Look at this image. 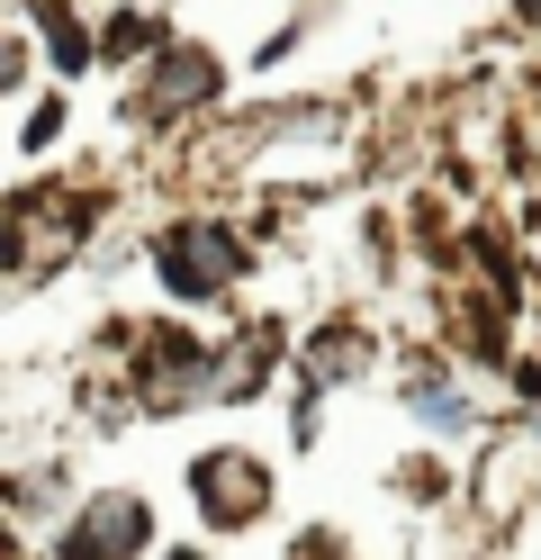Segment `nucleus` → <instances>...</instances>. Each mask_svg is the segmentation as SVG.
Listing matches in <instances>:
<instances>
[{"instance_id":"obj_1","label":"nucleus","mask_w":541,"mask_h":560,"mask_svg":"<svg viewBox=\"0 0 541 560\" xmlns=\"http://www.w3.org/2000/svg\"><path fill=\"white\" fill-rule=\"evenodd\" d=\"M154 262H163V280L180 299H216V280H235V235L216 226V218H190V226H172L163 244H154Z\"/></svg>"},{"instance_id":"obj_2","label":"nucleus","mask_w":541,"mask_h":560,"mask_svg":"<svg viewBox=\"0 0 541 560\" xmlns=\"http://www.w3.org/2000/svg\"><path fill=\"white\" fill-rule=\"evenodd\" d=\"M144 534H154V515H144L136 498H99L63 534V560H127V551H144Z\"/></svg>"},{"instance_id":"obj_3","label":"nucleus","mask_w":541,"mask_h":560,"mask_svg":"<svg viewBox=\"0 0 541 560\" xmlns=\"http://www.w3.org/2000/svg\"><path fill=\"white\" fill-rule=\"evenodd\" d=\"M199 498H208V515H226V524H244V515H262V498H271V479L244 462V452H208L199 462Z\"/></svg>"},{"instance_id":"obj_4","label":"nucleus","mask_w":541,"mask_h":560,"mask_svg":"<svg viewBox=\"0 0 541 560\" xmlns=\"http://www.w3.org/2000/svg\"><path fill=\"white\" fill-rule=\"evenodd\" d=\"M199 91H216V63L208 55H172L163 63V91H154V118H172L180 100H199Z\"/></svg>"},{"instance_id":"obj_5","label":"nucleus","mask_w":541,"mask_h":560,"mask_svg":"<svg viewBox=\"0 0 541 560\" xmlns=\"http://www.w3.org/2000/svg\"><path fill=\"white\" fill-rule=\"evenodd\" d=\"M36 27H46V46H55V63H63V73H82V63H91V37L55 10V0H36Z\"/></svg>"},{"instance_id":"obj_6","label":"nucleus","mask_w":541,"mask_h":560,"mask_svg":"<svg viewBox=\"0 0 541 560\" xmlns=\"http://www.w3.org/2000/svg\"><path fill=\"white\" fill-rule=\"evenodd\" d=\"M108 46H118V55H136V46H154V19H136V10H127L118 27H108Z\"/></svg>"},{"instance_id":"obj_7","label":"nucleus","mask_w":541,"mask_h":560,"mask_svg":"<svg viewBox=\"0 0 541 560\" xmlns=\"http://www.w3.org/2000/svg\"><path fill=\"white\" fill-rule=\"evenodd\" d=\"M180 560H190V551H180Z\"/></svg>"}]
</instances>
